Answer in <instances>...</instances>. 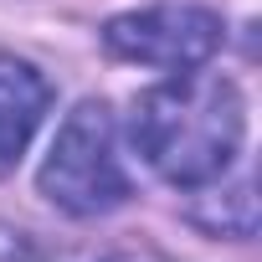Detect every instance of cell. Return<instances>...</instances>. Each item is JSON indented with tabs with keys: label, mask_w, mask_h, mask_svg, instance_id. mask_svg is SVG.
Listing matches in <instances>:
<instances>
[{
	"label": "cell",
	"mask_w": 262,
	"mask_h": 262,
	"mask_svg": "<svg viewBox=\"0 0 262 262\" xmlns=\"http://www.w3.org/2000/svg\"><path fill=\"white\" fill-rule=\"evenodd\" d=\"M128 128H134L144 165L160 180H170L180 190H211L242 155L247 103L231 77L190 67V72H170L160 88L139 93Z\"/></svg>",
	"instance_id": "obj_1"
},
{
	"label": "cell",
	"mask_w": 262,
	"mask_h": 262,
	"mask_svg": "<svg viewBox=\"0 0 262 262\" xmlns=\"http://www.w3.org/2000/svg\"><path fill=\"white\" fill-rule=\"evenodd\" d=\"M36 185L62 216H77V221L108 216L128 201V170L118 160V128H113L108 103L82 98L62 118Z\"/></svg>",
	"instance_id": "obj_2"
},
{
	"label": "cell",
	"mask_w": 262,
	"mask_h": 262,
	"mask_svg": "<svg viewBox=\"0 0 262 262\" xmlns=\"http://www.w3.org/2000/svg\"><path fill=\"white\" fill-rule=\"evenodd\" d=\"M226 26L206 6H144L123 11L103 26V47L118 62H139L155 72H190L206 67L221 47Z\"/></svg>",
	"instance_id": "obj_3"
},
{
	"label": "cell",
	"mask_w": 262,
	"mask_h": 262,
	"mask_svg": "<svg viewBox=\"0 0 262 262\" xmlns=\"http://www.w3.org/2000/svg\"><path fill=\"white\" fill-rule=\"evenodd\" d=\"M47 108H52V82L41 77V67H31L16 52H0V180L31 149Z\"/></svg>",
	"instance_id": "obj_4"
},
{
	"label": "cell",
	"mask_w": 262,
	"mask_h": 262,
	"mask_svg": "<svg viewBox=\"0 0 262 262\" xmlns=\"http://www.w3.org/2000/svg\"><path fill=\"white\" fill-rule=\"evenodd\" d=\"M108 262H123V257H108Z\"/></svg>",
	"instance_id": "obj_5"
}]
</instances>
